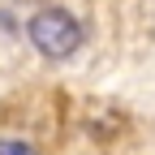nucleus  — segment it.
Here are the masks:
<instances>
[{
    "label": "nucleus",
    "instance_id": "1",
    "mask_svg": "<svg viewBox=\"0 0 155 155\" xmlns=\"http://www.w3.org/2000/svg\"><path fill=\"white\" fill-rule=\"evenodd\" d=\"M30 43H35L39 56H48V61H65V56L78 52L82 30H78V22L65 9H43V13L30 17Z\"/></svg>",
    "mask_w": 155,
    "mask_h": 155
},
{
    "label": "nucleus",
    "instance_id": "2",
    "mask_svg": "<svg viewBox=\"0 0 155 155\" xmlns=\"http://www.w3.org/2000/svg\"><path fill=\"white\" fill-rule=\"evenodd\" d=\"M0 155H39L30 142H17V138H5L0 142Z\"/></svg>",
    "mask_w": 155,
    "mask_h": 155
}]
</instances>
